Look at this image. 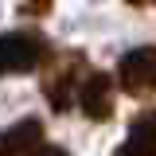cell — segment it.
Here are the masks:
<instances>
[{
    "label": "cell",
    "mask_w": 156,
    "mask_h": 156,
    "mask_svg": "<svg viewBox=\"0 0 156 156\" xmlns=\"http://www.w3.org/2000/svg\"><path fill=\"white\" fill-rule=\"evenodd\" d=\"M51 58H55V51H51L47 35H39V31H4L0 35V78L39 70Z\"/></svg>",
    "instance_id": "1"
},
{
    "label": "cell",
    "mask_w": 156,
    "mask_h": 156,
    "mask_svg": "<svg viewBox=\"0 0 156 156\" xmlns=\"http://www.w3.org/2000/svg\"><path fill=\"white\" fill-rule=\"evenodd\" d=\"M82 78H86V58L78 51H66V55H58L51 62V70L43 74V94H47V101H51L55 113H66L74 105Z\"/></svg>",
    "instance_id": "2"
},
{
    "label": "cell",
    "mask_w": 156,
    "mask_h": 156,
    "mask_svg": "<svg viewBox=\"0 0 156 156\" xmlns=\"http://www.w3.org/2000/svg\"><path fill=\"white\" fill-rule=\"evenodd\" d=\"M117 82L129 98L156 94V47H136L117 62Z\"/></svg>",
    "instance_id": "3"
},
{
    "label": "cell",
    "mask_w": 156,
    "mask_h": 156,
    "mask_svg": "<svg viewBox=\"0 0 156 156\" xmlns=\"http://www.w3.org/2000/svg\"><path fill=\"white\" fill-rule=\"evenodd\" d=\"M113 78L105 70H86L82 86H78V109L90 121H109L113 117Z\"/></svg>",
    "instance_id": "4"
},
{
    "label": "cell",
    "mask_w": 156,
    "mask_h": 156,
    "mask_svg": "<svg viewBox=\"0 0 156 156\" xmlns=\"http://www.w3.org/2000/svg\"><path fill=\"white\" fill-rule=\"evenodd\" d=\"M0 152H62L58 144H43V125L35 117H23L12 129L0 133Z\"/></svg>",
    "instance_id": "5"
},
{
    "label": "cell",
    "mask_w": 156,
    "mask_h": 156,
    "mask_svg": "<svg viewBox=\"0 0 156 156\" xmlns=\"http://www.w3.org/2000/svg\"><path fill=\"white\" fill-rule=\"evenodd\" d=\"M121 152H156V109H144L129 121V140Z\"/></svg>",
    "instance_id": "6"
},
{
    "label": "cell",
    "mask_w": 156,
    "mask_h": 156,
    "mask_svg": "<svg viewBox=\"0 0 156 156\" xmlns=\"http://www.w3.org/2000/svg\"><path fill=\"white\" fill-rule=\"evenodd\" d=\"M51 12V0H23L20 4V16H47Z\"/></svg>",
    "instance_id": "7"
},
{
    "label": "cell",
    "mask_w": 156,
    "mask_h": 156,
    "mask_svg": "<svg viewBox=\"0 0 156 156\" xmlns=\"http://www.w3.org/2000/svg\"><path fill=\"white\" fill-rule=\"evenodd\" d=\"M125 4H133V8H144V4H152V0H125Z\"/></svg>",
    "instance_id": "8"
}]
</instances>
